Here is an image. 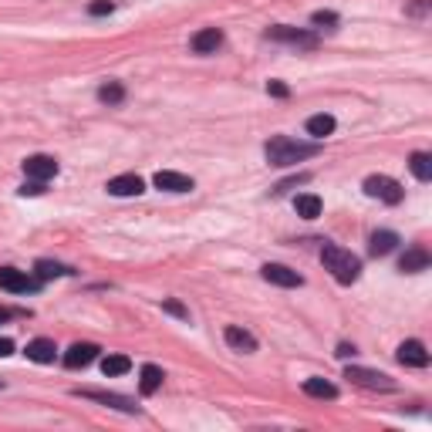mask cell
<instances>
[{
  "mask_svg": "<svg viewBox=\"0 0 432 432\" xmlns=\"http://www.w3.org/2000/svg\"><path fill=\"white\" fill-rule=\"evenodd\" d=\"M365 193H368L372 199H382V203H389V206L402 203V196H405L402 183H398V179H392V176H368V179H365Z\"/></svg>",
  "mask_w": 432,
  "mask_h": 432,
  "instance_id": "3",
  "label": "cell"
},
{
  "mask_svg": "<svg viewBox=\"0 0 432 432\" xmlns=\"http://www.w3.org/2000/svg\"><path fill=\"white\" fill-rule=\"evenodd\" d=\"M223 338H227V345H230V348H236V352H243V354L257 352V338H253L250 331L236 328V324H230V328L223 331Z\"/></svg>",
  "mask_w": 432,
  "mask_h": 432,
  "instance_id": "16",
  "label": "cell"
},
{
  "mask_svg": "<svg viewBox=\"0 0 432 432\" xmlns=\"http://www.w3.org/2000/svg\"><path fill=\"white\" fill-rule=\"evenodd\" d=\"M294 209H297V216H304V220H317V216H321V196L301 193V196L294 199Z\"/></svg>",
  "mask_w": 432,
  "mask_h": 432,
  "instance_id": "21",
  "label": "cell"
},
{
  "mask_svg": "<svg viewBox=\"0 0 432 432\" xmlns=\"http://www.w3.org/2000/svg\"><path fill=\"white\" fill-rule=\"evenodd\" d=\"M54 354H58V345H54L51 338H34V341H27V358L38 361V365H51Z\"/></svg>",
  "mask_w": 432,
  "mask_h": 432,
  "instance_id": "17",
  "label": "cell"
},
{
  "mask_svg": "<svg viewBox=\"0 0 432 432\" xmlns=\"http://www.w3.org/2000/svg\"><path fill=\"white\" fill-rule=\"evenodd\" d=\"M162 311H166V315H172V317H183V321H190V311H186L179 301H172V297H169V301H162Z\"/></svg>",
  "mask_w": 432,
  "mask_h": 432,
  "instance_id": "29",
  "label": "cell"
},
{
  "mask_svg": "<svg viewBox=\"0 0 432 432\" xmlns=\"http://www.w3.org/2000/svg\"><path fill=\"white\" fill-rule=\"evenodd\" d=\"M267 91H271L274 98H287V95H291V88H287L284 81H267Z\"/></svg>",
  "mask_w": 432,
  "mask_h": 432,
  "instance_id": "30",
  "label": "cell"
},
{
  "mask_svg": "<svg viewBox=\"0 0 432 432\" xmlns=\"http://www.w3.org/2000/svg\"><path fill=\"white\" fill-rule=\"evenodd\" d=\"M334 354H338V358H352V354H354V345H338V352H334Z\"/></svg>",
  "mask_w": 432,
  "mask_h": 432,
  "instance_id": "34",
  "label": "cell"
},
{
  "mask_svg": "<svg viewBox=\"0 0 432 432\" xmlns=\"http://www.w3.org/2000/svg\"><path fill=\"white\" fill-rule=\"evenodd\" d=\"M267 38L284 41V44H297V47H317V34L301 31V27H287V24H274V27H267Z\"/></svg>",
  "mask_w": 432,
  "mask_h": 432,
  "instance_id": "5",
  "label": "cell"
},
{
  "mask_svg": "<svg viewBox=\"0 0 432 432\" xmlns=\"http://www.w3.org/2000/svg\"><path fill=\"white\" fill-rule=\"evenodd\" d=\"M190 44H193L196 54H216V47L223 44V31H220V27H203V31L193 34Z\"/></svg>",
  "mask_w": 432,
  "mask_h": 432,
  "instance_id": "15",
  "label": "cell"
},
{
  "mask_svg": "<svg viewBox=\"0 0 432 432\" xmlns=\"http://www.w3.org/2000/svg\"><path fill=\"white\" fill-rule=\"evenodd\" d=\"M426 10H429V3H426V0H416V3H409V14H412V17H422Z\"/></svg>",
  "mask_w": 432,
  "mask_h": 432,
  "instance_id": "32",
  "label": "cell"
},
{
  "mask_svg": "<svg viewBox=\"0 0 432 432\" xmlns=\"http://www.w3.org/2000/svg\"><path fill=\"white\" fill-rule=\"evenodd\" d=\"M304 392L311 395V398H338V385H331L328 378H308Z\"/></svg>",
  "mask_w": 432,
  "mask_h": 432,
  "instance_id": "24",
  "label": "cell"
},
{
  "mask_svg": "<svg viewBox=\"0 0 432 432\" xmlns=\"http://www.w3.org/2000/svg\"><path fill=\"white\" fill-rule=\"evenodd\" d=\"M311 24H315V27H334V24H338V14H334V10H315V14H311Z\"/></svg>",
  "mask_w": 432,
  "mask_h": 432,
  "instance_id": "27",
  "label": "cell"
},
{
  "mask_svg": "<svg viewBox=\"0 0 432 432\" xmlns=\"http://www.w3.org/2000/svg\"><path fill=\"white\" fill-rule=\"evenodd\" d=\"M112 10H115L112 0H95V3H88V14H91V17H105V14H112Z\"/></svg>",
  "mask_w": 432,
  "mask_h": 432,
  "instance_id": "28",
  "label": "cell"
},
{
  "mask_svg": "<svg viewBox=\"0 0 432 432\" xmlns=\"http://www.w3.org/2000/svg\"><path fill=\"white\" fill-rule=\"evenodd\" d=\"M159 385H162V368H159V365H142V372H139V389H142V395H156Z\"/></svg>",
  "mask_w": 432,
  "mask_h": 432,
  "instance_id": "19",
  "label": "cell"
},
{
  "mask_svg": "<svg viewBox=\"0 0 432 432\" xmlns=\"http://www.w3.org/2000/svg\"><path fill=\"white\" fill-rule=\"evenodd\" d=\"M112 196H139V193H146V183H142V176H135V172H125V176H115V179H109V186H105Z\"/></svg>",
  "mask_w": 432,
  "mask_h": 432,
  "instance_id": "11",
  "label": "cell"
},
{
  "mask_svg": "<svg viewBox=\"0 0 432 432\" xmlns=\"http://www.w3.org/2000/svg\"><path fill=\"white\" fill-rule=\"evenodd\" d=\"M395 247H398V234H392V230H375V234H372V243H368V250H372L375 257L392 253Z\"/></svg>",
  "mask_w": 432,
  "mask_h": 432,
  "instance_id": "18",
  "label": "cell"
},
{
  "mask_svg": "<svg viewBox=\"0 0 432 432\" xmlns=\"http://www.w3.org/2000/svg\"><path fill=\"white\" fill-rule=\"evenodd\" d=\"M156 190H166V193H193V179L190 176H183V172H172V169H162V172H156Z\"/></svg>",
  "mask_w": 432,
  "mask_h": 432,
  "instance_id": "10",
  "label": "cell"
},
{
  "mask_svg": "<svg viewBox=\"0 0 432 432\" xmlns=\"http://www.w3.org/2000/svg\"><path fill=\"white\" fill-rule=\"evenodd\" d=\"M75 395L81 398H91V402H102V405H109V409H118V412H139V405H132V398H125V395H115V392H98V389H75Z\"/></svg>",
  "mask_w": 432,
  "mask_h": 432,
  "instance_id": "6",
  "label": "cell"
},
{
  "mask_svg": "<svg viewBox=\"0 0 432 432\" xmlns=\"http://www.w3.org/2000/svg\"><path fill=\"white\" fill-rule=\"evenodd\" d=\"M398 361L402 365H409V368H426L429 365V352H426V345L422 341H402L398 345Z\"/></svg>",
  "mask_w": 432,
  "mask_h": 432,
  "instance_id": "12",
  "label": "cell"
},
{
  "mask_svg": "<svg viewBox=\"0 0 432 432\" xmlns=\"http://www.w3.org/2000/svg\"><path fill=\"white\" fill-rule=\"evenodd\" d=\"M98 345H91V341H78V345H71L68 354H65V365L68 368H84V365H91L95 358H98Z\"/></svg>",
  "mask_w": 432,
  "mask_h": 432,
  "instance_id": "14",
  "label": "cell"
},
{
  "mask_svg": "<svg viewBox=\"0 0 432 432\" xmlns=\"http://www.w3.org/2000/svg\"><path fill=\"white\" fill-rule=\"evenodd\" d=\"M345 378H352L354 385L372 389V392H395V382L389 375L372 372V368H361V365H348V368H345Z\"/></svg>",
  "mask_w": 432,
  "mask_h": 432,
  "instance_id": "4",
  "label": "cell"
},
{
  "mask_svg": "<svg viewBox=\"0 0 432 432\" xmlns=\"http://www.w3.org/2000/svg\"><path fill=\"white\" fill-rule=\"evenodd\" d=\"M260 277L267 284H277V287H301L304 284V277L297 274V271H291V267H284V264H264Z\"/></svg>",
  "mask_w": 432,
  "mask_h": 432,
  "instance_id": "8",
  "label": "cell"
},
{
  "mask_svg": "<svg viewBox=\"0 0 432 432\" xmlns=\"http://www.w3.org/2000/svg\"><path fill=\"white\" fill-rule=\"evenodd\" d=\"M24 172L34 183H47V179L58 176V162L51 156H31V159H24Z\"/></svg>",
  "mask_w": 432,
  "mask_h": 432,
  "instance_id": "9",
  "label": "cell"
},
{
  "mask_svg": "<svg viewBox=\"0 0 432 432\" xmlns=\"http://www.w3.org/2000/svg\"><path fill=\"white\" fill-rule=\"evenodd\" d=\"M308 132L315 135V139H328L331 132H334V115H311L308 118Z\"/></svg>",
  "mask_w": 432,
  "mask_h": 432,
  "instance_id": "25",
  "label": "cell"
},
{
  "mask_svg": "<svg viewBox=\"0 0 432 432\" xmlns=\"http://www.w3.org/2000/svg\"><path fill=\"white\" fill-rule=\"evenodd\" d=\"M98 98H102L105 105H122V102H125V84H122V81H105V84L98 88Z\"/></svg>",
  "mask_w": 432,
  "mask_h": 432,
  "instance_id": "26",
  "label": "cell"
},
{
  "mask_svg": "<svg viewBox=\"0 0 432 432\" xmlns=\"http://www.w3.org/2000/svg\"><path fill=\"white\" fill-rule=\"evenodd\" d=\"M429 250L426 247H409L405 253H402V260H398V271L402 274H419V271H426L429 267Z\"/></svg>",
  "mask_w": 432,
  "mask_h": 432,
  "instance_id": "13",
  "label": "cell"
},
{
  "mask_svg": "<svg viewBox=\"0 0 432 432\" xmlns=\"http://www.w3.org/2000/svg\"><path fill=\"white\" fill-rule=\"evenodd\" d=\"M321 149H317V142H297V139H291V135H274L267 146H264V156L271 166H297V162H304V159L317 156Z\"/></svg>",
  "mask_w": 432,
  "mask_h": 432,
  "instance_id": "1",
  "label": "cell"
},
{
  "mask_svg": "<svg viewBox=\"0 0 432 432\" xmlns=\"http://www.w3.org/2000/svg\"><path fill=\"white\" fill-rule=\"evenodd\" d=\"M0 287L10 294H31V291H38V280H31L17 267H0Z\"/></svg>",
  "mask_w": 432,
  "mask_h": 432,
  "instance_id": "7",
  "label": "cell"
},
{
  "mask_svg": "<svg viewBox=\"0 0 432 432\" xmlns=\"http://www.w3.org/2000/svg\"><path fill=\"white\" fill-rule=\"evenodd\" d=\"M321 264H324V271H331V277L338 284H354L361 277V260L354 257L352 250L338 247V243H324L321 247Z\"/></svg>",
  "mask_w": 432,
  "mask_h": 432,
  "instance_id": "2",
  "label": "cell"
},
{
  "mask_svg": "<svg viewBox=\"0 0 432 432\" xmlns=\"http://www.w3.org/2000/svg\"><path fill=\"white\" fill-rule=\"evenodd\" d=\"M41 193H44V183H34V179L21 190V196H41Z\"/></svg>",
  "mask_w": 432,
  "mask_h": 432,
  "instance_id": "31",
  "label": "cell"
},
{
  "mask_svg": "<svg viewBox=\"0 0 432 432\" xmlns=\"http://www.w3.org/2000/svg\"><path fill=\"white\" fill-rule=\"evenodd\" d=\"M34 274H38V280H54V277H71L75 271L65 267V264H54V260H38V264H34Z\"/></svg>",
  "mask_w": 432,
  "mask_h": 432,
  "instance_id": "23",
  "label": "cell"
},
{
  "mask_svg": "<svg viewBox=\"0 0 432 432\" xmlns=\"http://www.w3.org/2000/svg\"><path fill=\"white\" fill-rule=\"evenodd\" d=\"M128 368H132L128 354H105V358H102V372H105V378H118V375H125Z\"/></svg>",
  "mask_w": 432,
  "mask_h": 432,
  "instance_id": "22",
  "label": "cell"
},
{
  "mask_svg": "<svg viewBox=\"0 0 432 432\" xmlns=\"http://www.w3.org/2000/svg\"><path fill=\"white\" fill-rule=\"evenodd\" d=\"M409 169H412V176H416L419 183H429L432 179V156L429 152H412V156H409Z\"/></svg>",
  "mask_w": 432,
  "mask_h": 432,
  "instance_id": "20",
  "label": "cell"
},
{
  "mask_svg": "<svg viewBox=\"0 0 432 432\" xmlns=\"http://www.w3.org/2000/svg\"><path fill=\"white\" fill-rule=\"evenodd\" d=\"M3 317H7V311H3V308H0V324H3Z\"/></svg>",
  "mask_w": 432,
  "mask_h": 432,
  "instance_id": "35",
  "label": "cell"
},
{
  "mask_svg": "<svg viewBox=\"0 0 432 432\" xmlns=\"http://www.w3.org/2000/svg\"><path fill=\"white\" fill-rule=\"evenodd\" d=\"M7 354H14V341H10V338H0V358H7Z\"/></svg>",
  "mask_w": 432,
  "mask_h": 432,
  "instance_id": "33",
  "label": "cell"
}]
</instances>
